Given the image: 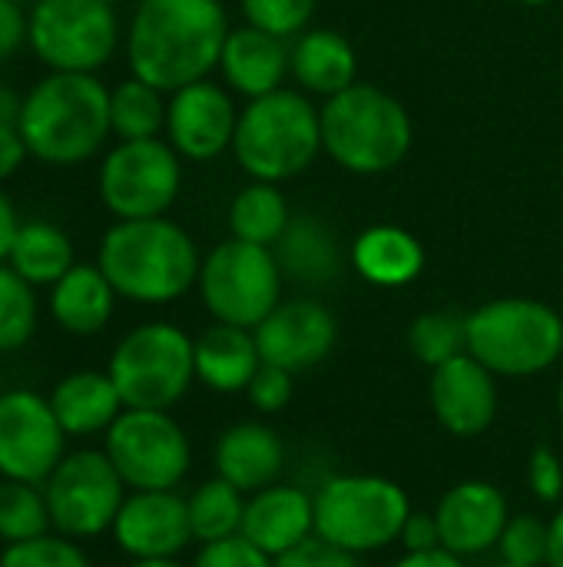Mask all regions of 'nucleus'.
Listing matches in <instances>:
<instances>
[{"instance_id": "f257e3e1", "label": "nucleus", "mask_w": 563, "mask_h": 567, "mask_svg": "<svg viewBox=\"0 0 563 567\" xmlns=\"http://www.w3.org/2000/svg\"><path fill=\"white\" fill-rule=\"evenodd\" d=\"M229 37L219 0H143L126 37L129 70L156 90H183L206 80Z\"/></svg>"}, {"instance_id": "f03ea898", "label": "nucleus", "mask_w": 563, "mask_h": 567, "mask_svg": "<svg viewBox=\"0 0 563 567\" xmlns=\"http://www.w3.org/2000/svg\"><path fill=\"white\" fill-rule=\"evenodd\" d=\"M96 266L116 289V296L163 306L189 292L199 282V252L189 233L163 216L119 219L100 243Z\"/></svg>"}, {"instance_id": "7ed1b4c3", "label": "nucleus", "mask_w": 563, "mask_h": 567, "mask_svg": "<svg viewBox=\"0 0 563 567\" xmlns=\"http://www.w3.org/2000/svg\"><path fill=\"white\" fill-rule=\"evenodd\" d=\"M17 126L30 156L50 166H76L113 133L110 90L93 73L53 70L23 96Z\"/></svg>"}, {"instance_id": "20e7f679", "label": "nucleus", "mask_w": 563, "mask_h": 567, "mask_svg": "<svg viewBox=\"0 0 563 567\" xmlns=\"http://www.w3.org/2000/svg\"><path fill=\"white\" fill-rule=\"evenodd\" d=\"M322 150L345 169L375 176L395 169L411 150V116L385 90L352 83L325 100Z\"/></svg>"}, {"instance_id": "39448f33", "label": "nucleus", "mask_w": 563, "mask_h": 567, "mask_svg": "<svg viewBox=\"0 0 563 567\" xmlns=\"http://www.w3.org/2000/svg\"><path fill=\"white\" fill-rule=\"evenodd\" d=\"M232 150L252 179H292L322 150V113L295 90L265 93L239 113Z\"/></svg>"}, {"instance_id": "423d86ee", "label": "nucleus", "mask_w": 563, "mask_h": 567, "mask_svg": "<svg viewBox=\"0 0 563 567\" xmlns=\"http://www.w3.org/2000/svg\"><path fill=\"white\" fill-rule=\"evenodd\" d=\"M468 352L494 375L528 379L563 355V319L538 299H494L468 316Z\"/></svg>"}, {"instance_id": "0eeeda50", "label": "nucleus", "mask_w": 563, "mask_h": 567, "mask_svg": "<svg viewBox=\"0 0 563 567\" xmlns=\"http://www.w3.org/2000/svg\"><path fill=\"white\" fill-rule=\"evenodd\" d=\"M312 498L315 535L352 555L395 545L415 512L405 488L382 475H335Z\"/></svg>"}, {"instance_id": "6e6552de", "label": "nucleus", "mask_w": 563, "mask_h": 567, "mask_svg": "<svg viewBox=\"0 0 563 567\" xmlns=\"http://www.w3.org/2000/svg\"><path fill=\"white\" fill-rule=\"evenodd\" d=\"M106 372L126 409L166 412L196 379V349L179 326L146 322L123 336Z\"/></svg>"}, {"instance_id": "1a4fd4ad", "label": "nucleus", "mask_w": 563, "mask_h": 567, "mask_svg": "<svg viewBox=\"0 0 563 567\" xmlns=\"http://www.w3.org/2000/svg\"><path fill=\"white\" fill-rule=\"evenodd\" d=\"M199 292L216 322L256 329L282 292V269L269 246L226 239L199 266Z\"/></svg>"}, {"instance_id": "9d476101", "label": "nucleus", "mask_w": 563, "mask_h": 567, "mask_svg": "<svg viewBox=\"0 0 563 567\" xmlns=\"http://www.w3.org/2000/svg\"><path fill=\"white\" fill-rule=\"evenodd\" d=\"M106 458L133 492H173L192 462L189 439L169 412L123 409L106 429Z\"/></svg>"}, {"instance_id": "9b49d317", "label": "nucleus", "mask_w": 563, "mask_h": 567, "mask_svg": "<svg viewBox=\"0 0 563 567\" xmlns=\"http://www.w3.org/2000/svg\"><path fill=\"white\" fill-rule=\"evenodd\" d=\"M27 43L50 70L93 73L116 53V13L103 0H37Z\"/></svg>"}, {"instance_id": "f8f14e48", "label": "nucleus", "mask_w": 563, "mask_h": 567, "mask_svg": "<svg viewBox=\"0 0 563 567\" xmlns=\"http://www.w3.org/2000/svg\"><path fill=\"white\" fill-rule=\"evenodd\" d=\"M126 482L106 452H70L43 482L50 525L63 538H96L113 528L126 495Z\"/></svg>"}, {"instance_id": "ddd939ff", "label": "nucleus", "mask_w": 563, "mask_h": 567, "mask_svg": "<svg viewBox=\"0 0 563 567\" xmlns=\"http://www.w3.org/2000/svg\"><path fill=\"white\" fill-rule=\"evenodd\" d=\"M183 169L163 140H123L100 166V196L116 219L163 216L179 196Z\"/></svg>"}, {"instance_id": "4468645a", "label": "nucleus", "mask_w": 563, "mask_h": 567, "mask_svg": "<svg viewBox=\"0 0 563 567\" xmlns=\"http://www.w3.org/2000/svg\"><path fill=\"white\" fill-rule=\"evenodd\" d=\"M66 432L50 399L17 389L0 395V475L43 485L63 462Z\"/></svg>"}, {"instance_id": "2eb2a0df", "label": "nucleus", "mask_w": 563, "mask_h": 567, "mask_svg": "<svg viewBox=\"0 0 563 567\" xmlns=\"http://www.w3.org/2000/svg\"><path fill=\"white\" fill-rule=\"evenodd\" d=\"M252 332L265 365L302 372L319 365L335 349L338 322L315 299H289L279 302Z\"/></svg>"}, {"instance_id": "dca6fc26", "label": "nucleus", "mask_w": 563, "mask_h": 567, "mask_svg": "<svg viewBox=\"0 0 563 567\" xmlns=\"http://www.w3.org/2000/svg\"><path fill=\"white\" fill-rule=\"evenodd\" d=\"M428 395L438 425L455 439H475L488 432L498 415L494 372L481 365L471 352H461L445 365L431 369Z\"/></svg>"}, {"instance_id": "f3484780", "label": "nucleus", "mask_w": 563, "mask_h": 567, "mask_svg": "<svg viewBox=\"0 0 563 567\" xmlns=\"http://www.w3.org/2000/svg\"><path fill=\"white\" fill-rule=\"evenodd\" d=\"M239 126V113L226 90L209 80H196L173 93L166 106L169 143L179 156L206 163L232 146Z\"/></svg>"}, {"instance_id": "a211bd4d", "label": "nucleus", "mask_w": 563, "mask_h": 567, "mask_svg": "<svg viewBox=\"0 0 563 567\" xmlns=\"http://www.w3.org/2000/svg\"><path fill=\"white\" fill-rule=\"evenodd\" d=\"M435 518L441 532V548L458 558H471L498 548L504 525L511 522L504 492L478 478L448 488L435 508Z\"/></svg>"}, {"instance_id": "6ab92c4d", "label": "nucleus", "mask_w": 563, "mask_h": 567, "mask_svg": "<svg viewBox=\"0 0 563 567\" xmlns=\"http://www.w3.org/2000/svg\"><path fill=\"white\" fill-rule=\"evenodd\" d=\"M116 545L133 558H176L192 542L189 505L176 492H133L116 522Z\"/></svg>"}, {"instance_id": "aec40b11", "label": "nucleus", "mask_w": 563, "mask_h": 567, "mask_svg": "<svg viewBox=\"0 0 563 567\" xmlns=\"http://www.w3.org/2000/svg\"><path fill=\"white\" fill-rule=\"evenodd\" d=\"M239 535L269 558H282L315 535V498L292 485H269L252 492Z\"/></svg>"}, {"instance_id": "412c9836", "label": "nucleus", "mask_w": 563, "mask_h": 567, "mask_svg": "<svg viewBox=\"0 0 563 567\" xmlns=\"http://www.w3.org/2000/svg\"><path fill=\"white\" fill-rule=\"evenodd\" d=\"M216 475L239 492H262L275 485L285 468V445L275 429L262 422H236L226 429L212 452Z\"/></svg>"}, {"instance_id": "4be33fe9", "label": "nucleus", "mask_w": 563, "mask_h": 567, "mask_svg": "<svg viewBox=\"0 0 563 567\" xmlns=\"http://www.w3.org/2000/svg\"><path fill=\"white\" fill-rule=\"evenodd\" d=\"M219 66L232 90L246 93L249 100H259L265 93L282 90V80L292 70V50L282 37L246 23L239 30H229Z\"/></svg>"}, {"instance_id": "5701e85b", "label": "nucleus", "mask_w": 563, "mask_h": 567, "mask_svg": "<svg viewBox=\"0 0 563 567\" xmlns=\"http://www.w3.org/2000/svg\"><path fill=\"white\" fill-rule=\"evenodd\" d=\"M192 349H196V379L219 395L246 392L256 372L262 369V355L252 329L216 322L192 342Z\"/></svg>"}, {"instance_id": "b1692460", "label": "nucleus", "mask_w": 563, "mask_h": 567, "mask_svg": "<svg viewBox=\"0 0 563 567\" xmlns=\"http://www.w3.org/2000/svg\"><path fill=\"white\" fill-rule=\"evenodd\" d=\"M352 266L372 286H408L425 269V246L402 226H372L355 239Z\"/></svg>"}, {"instance_id": "393cba45", "label": "nucleus", "mask_w": 563, "mask_h": 567, "mask_svg": "<svg viewBox=\"0 0 563 567\" xmlns=\"http://www.w3.org/2000/svg\"><path fill=\"white\" fill-rule=\"evenodd\" d=\"M50 405L66 435H96L123 415V399L110 372H73L56 382Z\"/></svg>"}, {"instance_id": "a878e982", "label": "nucleus", "mask_w": 563, "mask_h": 567, "mask_svg": "<svg viewBox=\"0 0 563 567\" xmlns=\"http://www.w3.org/2000/svg\"><path fill=\"white\" fill-rule=\"evenodd\" d=\"M275 262L289 279L325 286L342 272V246L329 223L315 216H295L275 243Z\"/></svg>"}, {"instance_id": "bb28decb", "label": "nucleus", "mask_w": 563, "mask_h": 567, "mask_svg": "<svg viewBox=\"0 0 563 567\" xmlns=\"http://www.w3.org/2000/svg\"><path fill=\"white\" fill-rule=\"evenodd\" d=\"M116 306V289L100 266H73L50 292V312L56 326L70 336L100 332Z\"/></svg>"}, {"instance_id": "cd10ccee", "label": "nucleus", "mask_w": 563, "mask_h": 567, "mask_svg": "<svg viewBox=\"0 0 563 567\" xmlns=\"http://www.w3.org/2000/svg\"><path fill=\"white\" fill-rule=\"evenodd\" d=\"M355 50L352 43L335 33V30H309L299 37L295 50H292V73L295 80L319 96H335L342 90H348L355 83Z\"/></svg>"}, {"instance_id": "c85d7f7f", "label": "nucleus", "mask_w": 563, "mask_h": 567, "mask_svg": "<svg viewBox=\"0 0 563 567\" xmlns=\"http://www.w3.org/2000/svg\"><path fill=\"white\" fill-rule=\"evenodd\" d=\"M7 266H13L30 286H53L76 266L73 243L53 223H23L10 246Z\"/></svg>"}, {"instance_id": "c756f323", "label": "nucleus", "mask_w": 563, "mask_h": 567, "mask_svg": "<svg viewBox=\"0 0 563 567\" xmlns=\"http://www.w3.org/2000/svg\"><path fill=\"white\" fill-rule=\"evenodd\" d=\"M292 213L285 196L275 189V183H252L246 186L229 209V229L236 239L242 243H256V246H275L282 239V233L289 229Z\"/></svg>"}, {"instance_id": "7c9ffc66", "label": "nucleus", "mask_w": 563, "mask_h": 567, "mask_svg": "<svg viewBox=\"0 0 563 567\" xmlns=\"http://www.w3.org/2000/svg\"><path fill=\"white\" fill-rule=\"evenodd\" d=\"M189 525H192V538L209 545V542H222L242 532V515H246V492H239L236 485H229L226 478H209L202 482L189 498Z\"/></svg>"}, {"instance_id": "2f4dec72", "label": "nucleus", "mask_w": 563, "mask_h": 567, "mask_svg": "<svg viewBox=\"0 0 563 567\" xmlns=\"http://www.w3.org/2000/svg\"><path fill=\"white\" fill-rule=\"evenodd\" d=\"M163 90L133 76L110 90V126L119 140H153L166 126Z\"/></svg>"}, {"instance_id": "473e14b6", "label": "nucleus", "mask_w": 563, "mask_h": 567, "mask_svg": "<svg viewBox=\"0 0 563 567\" xmlns=\"http://www.w3.org/2000/svg\"><path fill=\"white\" fill-rule=\"evenodd\" d=\"M408 349L428 369L445 365L448 359L468 352V316L451 309L421 312L408 329Z\"/></svg>"}, {"instance_id": "72a5a7b5", "label": "nucleus", "mask_w": 563, "mask_h": 567, "mask_svg": "<svg viewBox=\"0 0 563 567\" xmlns=\"http://www.w3.org/2000/svg\"><path fill=\"white\" fill-rule=\"evenodd\" d=\"M50 528V512L46 498L37 485L30 482H0V538L7 545L30 542L46 535Z\"/></svg>"}, {"instance_id": "f704fd0d", "label": "nucleus", "mask_w": 563, "mask_h": 567, "mask_svg": "<svg viewBox=\"0 0 563 567\" xmlns=\"http://www.w3.org/2000/svg\"><path fill=\"white\" fill-rule=\"evenodd\" d=\"M37 329V296L33 286L0 262V352H17L33 339Z\"/></svg>"}, {"instance_id": "c9c22d12", "label": "nucleus", "mask_w": 563, "mask_h": 567, "mask_svg": "<svg viewBox=\"0 0 563 567\" xmlns=\"http://www.w3.org/2000/svg\"><path fill=\"white\" fill-rule=\"evenodd\" d=\"M501 561L514 567L548 565V522L534 515H514L498 542Z\"/></svg>"}, {"instance_id": "e433bc0d", "label": "nucleus", "mask_w": 563, "mask_h": 567, "mask_svg": "<svg viewBox=\"0 0 563 567\" xmlns=\"http://www.w3.org/2000/svg\"><path fill=\"white\" fill-rule=\"evenodd\" d=\"M0 567H90V561L70 538L40 535L30 542L7 545V551L0 555Z\"/></svg>"}, {"instance_id": "4c0bfd02", "label": "nucleus", "mask_w": 563, "mask_h": 567, "mask_svg": "<svg viewBox=\"0 0 563 567\" xmlns=\"http://www.w3.org/2000/svg\"><path fill=\"white\" fill-rule=\"evenodd\" d=\"M315 3L319 0H242V13L252 27L285 40L312 20Z\"/></svg>"}, {"instance_id": "58836bf2", "label": "nucleus", "mask_w": 563, "mask_h": 567, "mask_svg": "<svg viewBox=\"0 0 563 567\" xmlns=\"http://www.w3.org/2000/svg\"><path fill=\"white\" fill-rule=\"evenodd\" d=\"M292 375H295V372H289V369H279V365H265V362H262V369L256 372V379H252L249 389H246L252 409H259L262 415H279V412H285L289 402H292V392H295Z\"/></svg>"}, {"instance_id": "ea45409f", "label": "nucleus", "mask_w": 563, "mask_h": 567, "mask_svg": "<svg viewBox=\"0 0 563 567\" xmlns=\"http://www.w3.org/2000/svg\"><path fill=\"white\" fill-rule=\"evenodd\" d=\"M192 567H275V558L259 551L249 538L232 535V538L202 545Z\"/></svg>"}, {"instance_id": "a19ab883", "label": "nucleus", "mask_w": 563, "mask_h": 567, "mask_svg": "<svg viewBox=\"0 0 563 567\" xmlns=\"http://www.w3.org/2000/svg\"><path fill=\"white\" fill-rule=\"evenodd\" d=\"M528 488L538 502L557 505L563 498V462L551 445H538L528 458Z\"/></svg>"}, {"instance_id": "79ce46f5", "label": "nucleus", "mask_w": 563, "mask_h": 567, "mask_svg": "<svg viewBox=\"0 0 563 567\" xmlns=\"http://www.w3.org/2000/svg\"><path fill=\"white\" fill-rule=\"evenodd\" d=\"M275 567H362V561H358V555H352L345 548H335L325 538L312 535L299 548L275 558Z\"/></svg>"}, {"instance_id": "37998d69", "label": "nucleus", "mask_w": 563, "mask_h": 567, "mask_svg": "<svg viewBox=\"0 0 563 567\" xmlns=\"http://www.w3.org/2000/svg\"><path fill=\"white\" fill-rule=\"evenodd\" d=\"M398 542L405 545L408 555L441 548V532H438L435 512H431V515H428V512H411L408 522H405V528H402V538H398Z\"/></svg>"}, {"instance_id": "c03bdc74", "label": "nucleus", "mask_w": 563, "mask_h": 567, "mask_svg": "<svg viewBox=\"0 0 563 567\" xmlns=\"http://www.w3.org/2000/svg\"><path fill=\"white\" fill-rule=\"evenodd\" d=\"M27 30L30 17L23 13V7L13 0H0V60L17 53V47L27 40Z\"/></svg>"}, {"instance_id": "a18cd8bd", "label": "nucleus", "mask_w": 563, "mask_h": 567, "mask_svg": "<svg viewBox=\"0 0 563 567\" xmlns=\"http://www.w3.org/2000/svg\"><path fill=\"white\" fill-rule=\"evenodd\" d=\"M27 156L30 153H27L23 136H20V126L17 123H0V183L7 176H13L23 166Z\"/></svg>"}, {"instance_id": "49530a36", "label": "nucleus", "mask_w": 563, "mask_h": 567, "mask_svg": "<svg viewBox=\"0 0 563 567\" xmlns=\"http://www.w3.org/2000/svg\"><path fill=\"white\" fill-rule=\"evenodd\" d=\"M392 567H468V565H465V558H458V555H451V551H445V548H435V551H418V555H408V551H405V558H398Z\"/></svg>"}, {"instance_id": "de8ad7c7", "label": "nucleus", "mask_w": 563, "mask_h": 567, "mask_svg": "<svg viewBox=\"0 0 563 567\" xmlns=\"http://www.w3.org/2000/svg\"><path fill=\"white\" fill-rule=\"evenodd\" d=\"M17 213H13V203L7 199V193L0 189V262H7L10 256V246L17 239Z\"/></svg>"}, {"instance_id": "09e8293b", "label": "nucleus", "mask_w": 563, "mask_h": 567, "mask_svg": "<svg viewBox=\"0 0 563 567\" xmlns=\"http://www.w3.org/2000/svg\"><path fill=\"white\" fill-rule=\"evenodd\" d=\"M548 567H563V505L548 522Z\"/></svg>"}, {"instance_id": "8fccbe9b", "label": "nucleus", "mask_w": 563, "mask_h": 567, "mask_svg": "<svg viewBox=\"0 0 563 567\" xmlns=\"http://www.w3.org/2000/svg\"><path fill=\"white\" fill-rule=\"evenodd\" d=\"M20 106H23V100H17L13 90L0 86V123H17L20 120Z\"/></svg>"}, {"instance_id": "3c124183", "label": "nucleus", "mask_w": 563, "mask_h": 567, "mask_svg": "<svg viewBox=\"0 0 563 567\" xmlns=\"http://www.w3.org/2000/svg\"><path fill=\"white\" fill-rule=\"evenodd\" d=\"M129 567H183L176 558H139V561H133Z\"/></svg>"}, {"instance_id": "603ef678", "label": "nucleus", "mask_w": 563, "mask_h": 567, "mask_svg": "<svg viewBox=\"0 0 563 567\" xmlns=\"http://www.w3.org/2000/svg\"><path fill=\"white\" fill-rule=\"evenodd\" d=\"M521 3H531V7H541V3H551V0H521Z\"/></svg>"}, {"instance_id": "864d4df0", "label": "nucleus", "mask_w": 563, "mask_h": 567, "mask_svg": "<svg viewBox=\"0 0 563 567\" xmlns=\"http://www.w3.org/2000/svg\"><path fill=\"white\" fill-rule=\"evenodd\" d=\"M557 405H561V415H563V382H561V389H557Z\"/></svg>"}, {"instance_id": "5fc2aeb1", "label": "nucleus", "mask_w": 563, "mask_h": 567, "mask_svg": "<svg viewBox=\"0 0 563 567\" xmlns=\"http://www.w3.org/2000/svg\"><path fill=\"white\" fill-rule=\"evenodd\" d=\"M13 3H20V7H23V3H37V0H13Z\"/></svg>"}, {"instance_id": "6e6d98bb", "label": "nucleus", "mask_w": 563, "mask_h": 567, "mask_svg": "<svg viewBox=\"0 0 563 567\" xmlns=\"http://www.w3.org/2000/svg\"><path fill=\"white\" fill-rule=\"evenodd\" d=\"M103 3H110V7H113V3H119V0H103Z\"/></svg>"}, {"instance_id": "4d7b16f0", "label": "nucleus", "mask_w": 563, "mask_h": 567, "mask_svg": "<svg viewBox=\"0 0 563 567\" xmlns=\"http://www.w3.org/2000/svg\"><path fill=\"white\" fill-rule=\"evenodd\" d=\"M498 567H514V565H504V561H501V565H498Z\"/></svg>"}]
</instances>
